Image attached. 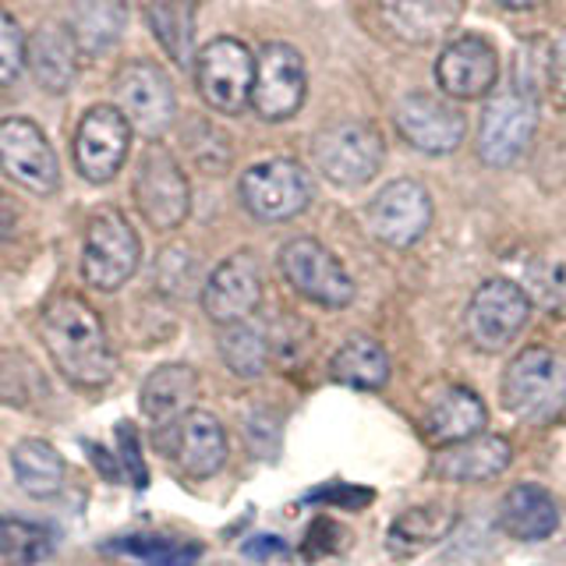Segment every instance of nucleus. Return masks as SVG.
Returning a JSON list of instances; mask_svg holds the SVG:
<instances>
[{
  "mask_svg": "<svg viewBox=\"0 0 566 566\" xmlns=\"http://www.w3.org/2000/svg\"><path fill=\"white\" fill-rule=\"evenodd\" d=\"M43 347L64 376L82 389H99L114 379L117 354L99 312L78 294H53L40 312Z\"/></svg>",
  "mask_w": 566,
  "mask_h": 566,
  "instance_id": "f257e3e1",
  "label": "nucleus"
},
{
  "mask_svg": "<svg viewBox=\"0 0 566 566\" xmlns=\"http://www.w3.org/2000/svg\"><path fill=\"white\" fill-rule=\"evenodd\" d=\"M503 407L513 418L545 421L566 407V365L548 347H524L503 371Z\"/></svg>",
  "mask_w": 566,
  "mask_h": 566,
  "instance_id": "f03ea898",
  "label": "nucleus"
},
{
  "mask_svg": "<svg viewBox=\"0 0 566 566\" xmlns=\"http://www.w3.org/2000/svg\"><path fill=\"white\" fill-rule=\"evenodd\" d=\"M312 156L326 181L340 188H361L379 174L386 142L368 120H336L315 135Z\"/></svg>",
  "mask_w": 566,
  "mask_h": 566,
  "instance_id": "7ed1b4c3",
  "label": "nucleus"
},
{
  "mask_svg": "<svg viewBox=\"0 0 566 566\" xmlns=\"http://www.w3.org/2000/svg\"><path fill=\"white\" fill-rule=\"evenodd\" d=\"M132 191H135V206L142 212V220L153 230H159V234L177 230L188 220V209H191L188 177L164 142H149L146 153H142Z\"/></svg>",
  "mask_w": 566,
  "mask_h": 566,
  "instance_id": "20e7f679",
  "label": "nucleus"
},
{
  "mask_svg": "<svg viewBox=\"0 0 566 566\" xmlns=\"http://www.w3.org/2000/svg\"><path fill=\"white\" fill-rule=\"evenodd\" d=\"M142 262V244L135 227L120 209H99L85 230L82 273L88 287L114 294L128 283Z\"/></svg>",
  "mask_w": 566,
  "mask_h": 566,
  "instance_id": "39448f33",
  "label": "nucleus"
},
{
  "mask_svg": "<svg viewBox=\"0 0 566 566\" xmlns=\"http://www.w3.org/2000/svg\"><path fill=\"white\" fill-rule=\"evenodd\" d=\"M241 206L262 223H283L301 217L312 206V177L297 159H265V164L248 167L241 185Z\"/></svg>",
  "mask_w": 566,
  "mask_h": 566,
  "instance_id": "423d86ee",
  "label": "nucleus"
},
{
  "mask_svg": "<svg viewBox=\"0 0 566 566\" xmlns=\"http://www.w3.org/2000/svg\"><path fill=\"white\" fill-rule=\"evenodd\" d=\"M252 82H255V57L248 53L241 40L220 35L199 50L195 57V85L206 106L217 114H241L252 103Z\"/></svg>",
  "mask_w": 566,
  "mask_h": 566,
  "instance_id": "0eeeda50",
  "label": "nucleus"
},
{
  "mask_svg": "<svg viewBox=\"0 0 566 566\" xmlns=\"http://www.w3.org/2000/svg\"><path fill=\"white\" fill-rule=\"evenodd\" d=\"M280 273L291 287L323 308H347L354 301V280L326 244L315 238H294L280 248Z\"/></svg>",
  "mask_w": 566,
  "mask_h": 566,
  "instance_id": "6e6552de",
  "label": "nucleus"
},
{
  "mask_svg": "<svg viewBox=\"0 0 566 566\" xmlns=\"http://www.w3.org/2000/svg\"><path fill=\"white\" fill-rule=\"evenodd\" d=\"M538 128V103L517 88L495 93L478 120V156L485 167H510L527 153Z\"/></svg>",
  "mask_w": 566,
  "mask_h": 566,
  "instance_id": "1a4fd4ad",
  "label": "nucleus"
},
{
  "mask_svg": "<svg viewBox=\"0 0 566 566\" xmlns=\"http://www.w3.org/2000/svg\"><path fill=\"white\" fill-rule=\"evenodd\" d=\"M531 318V297L513 280H485L468 305V336L478 350L495 354L524 333Z\"/></svg>",
  "mask_w": 566,
  "mask_h": 566,
  "instance_id": "9d476101",
  "label": "nucleus"
},
{
  "mask_svg": "<svg viewBox=\"0 0 566 566\" xmlns=\"http://www.w3.org/2000/svg\"><path fill=\"white\" fill-rule=\"evenodd\" d=\"M117 103H120L117 111L132 124V132L146 135L153 142L170 128L177 114L170 75L156 61H132L120 67Z\"/></svg>",
  "mask_w": 566,
  "mask_h": 566,
  "instance_id": "9b49d317",
  "label": "nucleus"
},
{
  "mask_svg": "<svg viewBox=\"0 0 566 566\" xmlns=\"http://www.w3.org/2000/svg\"><path fill=\"white\" fill-rule=\"evenodd\" d=\"M0 170L18 188H25L32 195H53L61 188L57 153H53L40 124L29 117L0 120Z\"/></svg>",
  "mask_w": 566,
  "mask_h": 566,
  "instance_id": "f8f14e48",
  "label": "nucleus"
},
{
  "mask_svg": "<svg viewBox=\"0 0 566 566\" xmlns=\"http://www.w3.org/2000/svg\"><path fill=\"white\" fill-rule=\"evenodd\" d=\"M308 93L305 61L291 43H265L255 57V82H252V111L262 120H287L301 111Z\"/></svg>",
  "mask_w": 566,
  "mask_h": 566,
  "instance_id": "ddd939ff",
  "label": "nucleus"
},
{
  "mask_svg": "<svg viewBox=\"0 0 566 566\" xmlns=\"http://www.w3.org/2000/svg\"><path fill=\"white\" fill-rule=\"evenodd\" d=\"M132 149V124L111 103L85 111L75 132V167L88 185H106L120 174Z\"/></svg>",
  "mask_w": 566,
  "mask_h": 566,
  "instance_id": "4468645a",
  "label": "nucleus"
},
{
  "mask_svg": "<svg viewBox=\"0 0 566 566\" xmlns=\"http://www.w3.org/2000/svg\"><path fill=\"white\" fill-rule=\"evenodd\" d=\"M368 227L389 248H411L432 227V195L421 181H389L368 206Z\"/></svg>",
  "mask_w": 566,
  "mask_h": 566,
  "instance_id": "2eb2a0df",
  "label": "nucleus"
},
{
  "mask_svg": "<svg viewBox=\"0 0 566 566\" xmlns=\"http://www.w3.org/2000/svg\"><path fill=\"white\" fill-rule=\"evenodd\" d=\"M262 305V270L252 252L223 259L202 283V308L217 326L244 323Z\"/></svg>",
  "mask_w": 566,
  "mask_h": 566,
  "instance_id": "dca6fc26",
  "label": "nucleus"
},
{
  "mask_svg": "<svg viewBox=\"0 0 566 566\" xmlns=\"http://www.w3.org/2000/svg\"><path fill=\"white\" fill-rule=\"evenodd\" d=\"M164 450L174 460V468L202 482V478L220 474L227 464V432L217 415L209 411H188L181 421H174L170 429H164Z\"/></svg>",
  "mask_w": 566,
  "mask_h": 566,
  "instance_id": "f3484780",
  "label": "nucleus"
},
{
  "mask_svg": "<svg viewBox=\"0 0 566 566\" xmlns=\"http://www.w3.org/2000/svg\"><path fill=\"white\" fill-rule=\"evenodd\" d=\"M500 78V57L482 35H460L450 46H442L436 61V82L453 99L489 96Z\"/></svg>",
  "mask_w": 566,
  "mask_h": 566,
  "instance_id": "a211bd4d",
  "label": "nucleus"
},
{
  "mask_svg": "<svg viewBox=\"0 0 566 566\" xmlns=\"http://www.w3.org/2000/svg\"><path fill=\"white\" fill-rule=\"evenodd\" d=\"M397 132L403 135L407 146H415L418 153L442 156L453 153L464 142V114L457 106L442 103L436 96L415 93L397 106Z\"/></svg>",
  "mask_w": 566,
  "mask_h": 566,
  "instance_id": "6ab92c4d",
  "label": "nucleus"
},
{
  "mask_svg": "<svg viewBox=\"0 0 566 566\" xmlns=\"http://www.w3.org/2000/svg\"><path fill=\"white\" fill-rule=\"evenodd\" d=\"M489 424V411L482 397L468 386H450L432 400V407L424 411V439L436 442V447H457V442L482 436Z\"/></svg>",
  "mask_w": 566,
  "mask_h": 566,
  "instance_id": "aec40b11",
  "label": "nucleus"
},
{
  "mask_svg": "<svg viewBox=\"0 0 566 566\" xmlns=\"http://www.w3.org/2000/svg\"><path fill=\"white\" fill-rule=\"evenodd\" d=\"M195 400H199V376H195L191 365H159L153 368L146 382H142V415H146L156 429H170L174 421H181L188 411H195Z\"/></svg>",
  "mask_w": 566,
  "mask_h": 566,
  "instance_id": "412c9836",
  "label": "nucleus"
},
{
  "mask_svg": "<svg viewBox=\"0 0 566 566\" xmlns=\"http://www.w3.org/2000/svg\"><path fill=\"white\" fill-rule=\"evenodd\" d=\"M513 460V447L503 436H474L457 442V447H442L436 457V474L442 482H489V478H500Z\"/></svg>",
  "mask_w": 566,
  "mask_h": 566,
  "instance_id": "4be33fe9",
  "label": "nucleus"
},
{
  "mask_svg": "<svg viewBox=\"0 0 566 566\" xmlns=\"http://www.w3.org/2000/svg\"><path fill=\"white\" fill-rule=\"evenodd\" d=\"M379 11L403 43H432L460 22L464 0H379Z\"/></svg>",
  "mask_w": 566,
  "mask_h": 566,
  "instance_id": "5701e85b",
  "label": "nucleus"
},
{
  "mask_svg": "<svg viewBox=\"0 0 566 566\" xmlns=\"http://www.w3.org/2000/svg\"><path fill=\"white\" fill-rule=\"evenodd\" d=\"M500 527L517 542H542L556 535L559 506L542 485H513L500 503Z\"/></svg>",
  "mask_w": 566,
  "mask_h": 566,
  "instance_id": "b1692460",
  "label": "nucleus"
},
{
  "mask_svg": "<svg viewBox=\"0 0 566 566\" xmlns=\"http://www.w3.org/2000/svg\"><path fill=\"white\" fill-rule=\"evenodd\" d=\"M29 67L46 93H67L78 75V46L71 40V32L61 25L35 29V35L29 40Z\"/></svg>",
  "mask_w": 566,
  "mask_h": 566,
  "instance_id": "393cba45",
  "label": "nucleus"
},
{
  "mask_svg": "<svg viewBox=\"0 0 566 566\" xmlns=\"http://www.w3.org/2000/svg\"><path fill=\"white\" fill-rule=\"evenodd\" d=\"M11 471L14 482L25 489L32 500H53L64 489V457L50 447L46 439H22L11 450Z\"/></svg>",
  "mask_w": 566,
  "mask_h": 566,
  "instance_id": "a878e982",
  "label": "nucleus"
},
{
  "mask_svg": "<svg viewBox=\"0 0 566 566\" xmlns=\"http://www.w3.org/2000/svg\"><path fill=\"white\" fill-rule=\"evenodd\" d=\"M329 376L354 389H379L389 382V358L379 340H371V336H350L333 354Z\"/></svg>",
  "mask_w": 566,
  "mask_h": 566,
  "instance_id": "bb28decb",
  "label": "nucleus"
},
{
  "mask_svg": "<svg viewBox=\"0 0 566 566\" xmlns=\"http://www.w3.org/2000/svg\"><path fill=\"white\" fill-rule=\"evenodd\" d=\"M71 40L78 53H103L111 50L124 32V4L120 0H78L71 14Z\"/></svg>",
  "mask_w": 566,
  "mask_h": 566,
  "instance_id": "cd10ccee",
  "label": "nucleus"
},
{
  "mask_svg": "<svg viewBox=\"0 0 566 566\" xmlns=\"http://www.w3.org/2000/svg\"><path fill=\"white\" fill-rule=\"evenodd\" d=\"M220 358L223 365L241 379H259L265 365H270V340L259 326L244 323H230L220 326Z\"/></svg>",
  "mask_w": 566,
  "mask_h": 566,
  "instance_id": "c85d7f7f",
  "label": "nucleus"
},
{
  "mask_svg": "<svg viewBox=\"0 0 566 566\" xmlns=\"http://www.w3.org/2000/svg\"><path fill=\"white\" fill-rule=\"evenodd\" d=\"M0 556L14 566H35L53 556V531L22 521V517H0Z\"/></svg>",
  "mask_w": 566,
  "mask_h": 566,
  "instance_id": "c756f323",
  "label": "nucleus"
},
{
  "mask_svg": "<svg viewBox=\"0 0 566 566\" xmlns=\"http://www.w3.org/2000/svg\"><path fill=\"white\" fill-rule=\"evenodd\" d=\"M450 527H453L450 510L418 506V510L400 513V517L394 521V527H389V545H394L397 553H415V548L439 542Z\"/></svg>",
  "mask_w": 566,
  "mask_h": 566,
  "instance_id": "7c9ffc66",
  "label": "nucleus"
},
{
  "mask_svg": "<svg viewBox=\"0 0 566 566\" xmlns=\"http://www.w3.org/2000/svg\"><path fill=\"white\" fill-rule=\"evenodd\" d=\"M149 29L177 64L191 61V14L185 11L181 0H149L146 8Z\"/></svg>",
  "mask_w": 566,
  "mask_h": 566,
  "instance_id": "2f4dec72",
  "label": "nucleus"
},
{
  "mask_svg": "<svg viewBox=\"0 0 566 566\" xmlns=\"http://www.w3.org/2000/svg\"><path fill=\"white\" fill-rule=\"evenodd\" d=\"M117 553L132 556L149 566H191L199 559V545L195 542H167V538H120L114 542Z\"/></svg>",
  "mask_w": 566,
  "mask_h": 566,
  "instance_id": "473e14b6",
  "label": "nucleus"
},
{
  "mask_svg": "<svg viewBox=\"0 0 566 566\" xmlns=\"http://www.w3.org/2000/svg\"><path fill=\"white\" fill-rule=\"evenodd\" d=\"M156 283H159V291L170 297L191 294L199 287V259H195L185 244L167 248V252H159V262H156Z\"/></svg>",
  "mask_w": 566,
  "mask_h": 566,
  "instance_id": "72a5a7b5",
  "label": "nucleus"
},
{
  "mask_svg": "<svg viewBox=\"0 0 566 566\" xmlns=\"http://www.w3.org/2000/svg\"><path fill=\"white\" fill-rule=\"evenodd\" d=\"M548 53H553V43L531 40L517 53V64H513V88H517L521 96L535 99V103L542 96V88L548 85Z\"/></svg>",
  "mask_w": 566,
  "mask_h": 566,
  "instance_id": "f704fd0d",
  "label": "nucleus"
},
{
  "mask_svg": "<svg viewBox=\"0 0 566 566\" xmlns=\"http://www.w3.org/2000/svg\"><path fill=\"white\" fill-rule=\"evenodd\" d=\"M29 64V40L14 14L0 11V88H11Z\"/></svg>",
  "mask_w": 566,
  "mask_h": 566,
  "instance_id": "c9c22d12",
  "label": "nucleus"
},
{
  "mask_svg": "<svg viewBox=\"0 0 566 566\" xmlns=\"http://www.w3.org/2000/svg\"><path fill=\"white\" fill-rule=\"evenodd\" d=\"M117 442H120V460H124V468L132 471L135 489H146V464H142V447H138V436L132 424H120Z\"/></svg>",
  "mask_w": 566,
  "mask_h": 566,
  "instance_id": "e433bc0d",
  "label": "nucleus"
},
{
  "mask_svg": "<svg viewBox=\"0 0 566 566\" xmlns=\"http://www.w3.org/2000/svg\"><path fill=\"white\" fill-rule=\"evenodd\" d=\"M548 88L566 103V32L553 43V53H548Z\"/></svg>",
  "mask_w": 566,
  "mask_h": 566,
  "instance_id": "4c0bfd02",
  "label": "nucleus"
},
{
  "mask_svg": "<svg viewBox=\"0 0 566 566\" xmlns=\"http://www.w3.org/2000/svg\"><path fill=\"white\" fill-rule=\"evenodd\" d=\"M14 230H18V206L0 191V244H8L14 238Z\"/></svg>",
  "mask_w": 566,
  "mask_h": 566,
  "instance_id": "58836bf2",
  "label": "nucleus"
},
{
  "mask_svg": "<svg viewBox=\"0 0 566 566\" xmlns=\"http://www.w3.org/2000/svg\"><path fill=\"white\" fill-rule=\"evenodd\" d=\"M500 8H506V11H527V8H535L538 0H495Z\"/></svg>",
  "mask_w": 566,
  "mask_h": 566,
  "instance_id": "ea45409f",
  "label": "nucleus"
}]
</instances>
